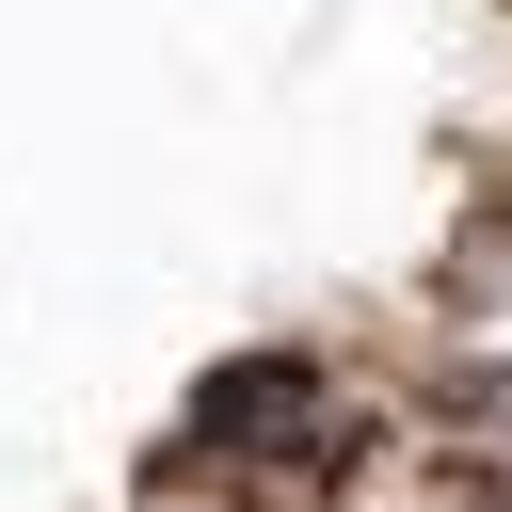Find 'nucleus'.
<instances>
[{
  "mask_svg": "<svg viewBox=\"0 0 512 512\" xmlns=\"http://www.w3.org/2000/svg\"><path fill=\"white\" fill-rule=\"evenodd\" d=\"M368 448H384V400H368L352 368H320V352H224V368L192 384L160 480H208V464H224V480L272 496V512H320L336 480H368Z\"/></svg>",
  "mask_w": 512,
  "mask_h": 512,
  "instance_id": "nucleus-1",
  "label": "nucleus"
},
{
  "mask_svg": "<svg viewBox=\"0 0 512 512\" xmlns=\"http://www.w3.org/2000/svg\"><path fill=\"white\" fill-rule=\"evenodd\" d=\"M448 304L512 336V208H480V224H464V256H448Z\"/></svg>",
  "mask_w": 512,
  "mask_h": 512,
  "instance_id": "nucleus-2",
  "label": "nucleus"
}]
</instances>
